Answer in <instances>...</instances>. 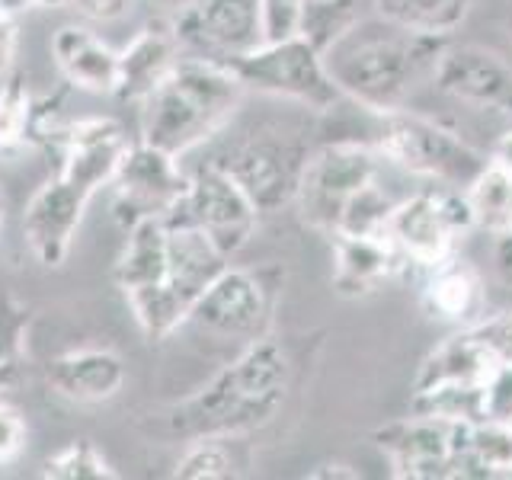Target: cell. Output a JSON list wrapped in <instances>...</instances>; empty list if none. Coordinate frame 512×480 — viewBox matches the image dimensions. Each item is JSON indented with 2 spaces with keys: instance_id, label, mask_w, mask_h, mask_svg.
<instances>
[{
  "instance_id": "obj_1",
  "label": "cell",
  "mask_w": 512,
  "mask_h": 480,
  "mask_svg": "<svg viewBox=\"0 0 512 480\" xmlns=\"http://www.w3.org/2000/svg\"><path fill=\"white\" fill-rule=\"evenodd\" d=\"M295 378V362L285 340L260 336L237 352L221 372L176 404L157 410L148 420L151 436L164 439H208V436H237L263 429L279 416L288 388Z\"/></svg>"
},
{
  "instance_id": "obj_2",
  "label": "cell",
  "mask_w": 512,
  "mask_h": 480,
  "mask_svg": "<svg viewBox=\"0 0 512 480\" xmlns=\"http://www.w3.org/2000/svg\"><path fill=\"white\" fill-rule=\"evenodd\" d=\"M448 39L423 36L384 16H359L327 48V71L346 100L368 112L404 109L416 84L432 77Z\"/></svg>"
},
{
  "instance_id": "obj_3",
  "label": "cell",
  "mask_w": 512,
  "mask_h": 480,
  "mask_svg": "<svg viewBox=\"0 0 512 480\" xmlns=\"http://www.w3.org/2000/svg\"><path fill=\"white\" fill-rule=\"evenodd\" d=\"M247 87L231 64L183 55L141 109L138 141L183 157L231 125Z\"/></svg>"
},
{
  "instance_id": "obj_4",
  "label": "cell",
  "mask_w": 512,
  "mask_h": 480,
  "mask_svg": "<svg viewBox=\"0 0 512 480\" xmlns=\"http://www.w3.org/2000/svg\"><path fill=\"white\" fill-rule=\"evenodd\" d=\"M375 119L378 128L372 148L381 154V160H391L413 176L448 189H464L487 164V157L471 148L458 132L420 116V112H410L407 106L375 112Z\"/></svg>"
},
{
  "instance_id": "obj_5",
  "label": "cell",
  "mask_w": 512,
  "mask_h": 480,
  "mask_svg": "<svg viewBox=\"0 0 512 480\" xmlns=\"http://www.w3.org/2000/svg\"><path fill=\"white\" fill-rule=\"evenodd\" d=\"M311 148L301 132L279 122H266L215 157V164L234 176L260 215H272L295 202L298 180Z\"/></svg>"
},
{
  "instance_id": "obj_6",
  "label": "cell",
  "mask_w": 512,
  "mask_h": 480,
  "mask_svg": "<svg viewBox=\"0 0 512 480\" xmlns=\"http://www.w3.org/2000/svg\"><path fill=\"white\" fill-rule=\"evenodd\" d=\"M231 68L247 90L288 100L311 112H333L346 100L327 71L324 52L304 36L256 45L253 52L231 61Z\"/></svg>"
},
{
  "instance_id": "obj_7",
  "label": "cell",
  "mask_w": 512,
  "mask_h": 480,
  "mask_svg": "<svg viewBox=\"0 0 512 480\" xmlns=\"http://www.w3.org/2000/svg\"><path fill=\"white\" fill-rule=\"evenodd\" d=\"M282 282L285 272L279 266L240 269L228 263L199 295V301L192 304L186 324L199 327L202 333L221 336V340H240L247 346L272 333Z\"/></svg>"
},
{
  "instance_id": "obj_8",
  "label": "cell",
  "mask_w": 512,
  "mask_h": 480,
  "mask_svg": "<svg viewBox=\"0 0 512 480\" xmlns=\"http://www.w3.org/2000/svg\"><path fill=\"white\" fill-rule=\"evenodd\" d=\"M167 244H170V260H167L164 288L135 317L144 340L151 343H164L167 336L180 330L189 320L192 304L199 301V295L212 285L218 272L231 263V256L221 253L202 231L180 221H167Z\"/></svg>"
},
{
  "instance_id": "obj_9",
  "label": "cell",
  "mask_w": 512,
  "mask_h": 480,
  "mask_svg": "<svg viewBox=\"0 0 512 480\" xmlns=\"http://www.w3.org/2000/svg\"><path fill=\"white\" fill-rule=\"evenodd\" d=\"M381 154L372 144L359 141H333L308 154L298 180L295 205L308 228L320 234H333L343 218V208L352 196L378 180Z\"/></svg>"
},
{
  "instance_id": "obj_10",
  "label": "cell",
  "mask_w": 512,
  "mask_h": 480,
  "mask_svg": "<svg viewBox=\"0 0 512 480\" xmlns=\"http://www.w3.org/2000/svg\"><path fill=\"white\" fill-rule=\"evenodd\" d=\"M474 228L461 189H426L394 205L384 234L407 266L429 269L458 253V240Z\"/></svg>"
},
{
  "instance_id": "obj_11",
  "label": "cell",
  "mask_w": 512,
  "mask_h": 480,
  "mask_svg": "<svg viewBox=\"0 0 512 480\" xmlns=\"http://www.w3.org/2000/svg\"><path fill=\"white\" fill-rule=\"evenodd\" d=\"M186 186L189 173L180 167V157L135 138L109 183L112 218L122 231L138 221H167L180 205Z\"/></svg>"
},
{
  "instance_id": "obj_12",
  "label": "cell",
  "mask_w": 512,
  "mask_h": 480,
  "mask_svg": "<svg viewBox=\"0 0 512 480\" xmlns=\"http://www.w3.org/2000/svg\"><path fill=\"white\" fill-rule=\"evenodd\" d=\"M260 218L263 215L256 212L247 192L234 183V176L224 173L215 160H208L205 167L189 173V186L167 221L189 224L212 240L221 253L234 256L250 244Z\"/></svg>"
},
{
  "instance_id": "obj_13",
  "label": "cell",
  "mask_w": 512,
  "mask_h": 480,
  "mask_svg": "<svg viewBox=\"0 0 512 480\" xmlns=\"http://www.w3.org/2000/svg\"><path fill=\"white\" fill-rule=\"evenodd\" d=\"M474 423L442 420V416L410 413L404 420L375 432L378 448L391 458L397 477L413 480H445L464 477V455H468Z\"/></svg>"
},
{
  "instance_id": "obj_14",
  "label": "cell",
  "mask_w": 512,
  "mask_h": 480,
  "mask_svg": "<svg viewBox=\"0 0 512 480\" xmlns=\"http://www.w3.org/2000/svg\"><path fill=\"white\" fill-rule=\"evenodd\" d=\"M186 55L231 64L263 45L260 0H189L173 16Z\"/></svg>"
},
{
  "instance_id": "obj_15",
  "label": "cell",
  "mask_w": 512,
  "mask_h": 480,
  "mask_svg": "<svg viewBox=\"0 0 512 480\" xmlns=\"http://www.w3.org/2000/svg\"><path fill=\"white\" fill-rule=\"evenodd\" d=\"M90 199L93 192L61 170L32 192L23 208V244L36 263L55 269L68 260Z\"/></svg>"
},
{
  "instance_id": "obj_16",
  "label": "cell",
  "mask_w": 512,
  "mask_h": 480,
  "mask_svg": "<svg viewBox=\"0 0 512 480\" xmlns=\"http://www.w3.org/2000/svg\"><path fill=\"white\" fill-rule=\"evenodd\" d=\"M432 87L452 100L512 116V68L484 45H448L432 68Z\"/></svg>"
},
{
  "instance_id": "obj_17",
  "label": "cell",
  "mask_w": 512,
  "mask_h": 480,
  "mask_svg": "<svg viewBox=\"0 0 512 480\" xmlns=\"http://www.w3.org/2000/svg\"><path fill=\"white\" fill-rule=\"evenodd\" d=\"M183 45L176 39V29L170 16H154L151 23H144L128 45L119 48V84L116 100L141 106L148 96L164 84L167 74L180 64Z\"/></svg>"
},
{
  "instance_id": "obj_18",
  "label": "cell",
  "mask_w": 512,
  "mask_h": 480,
  "mask_svg": "<svg viewBox=\"0 0 512 480\" xmlns=\"http://www.w3.org/2000/svg\"><path fill=\"white\" fill-rule=\"evenodd\" d=\"M45 381L55 397L68 404H106L125 384V362L116 349L77 346L45 362Z\"/></svg>"
},
{
  "instance_id": "obj_19",
  "label": "cell",
  "mask_w": 512,
  "mask_h": 480,
  "mask_svg": "<svg viewBox=\"0 0 512 480\" xmlns=\"http://www.w3.org/2000/svg\"><path fill=\"white\" fill-rule=\"evenodd\" d=\"M52 61L68 87L112 96L119 84V48L84 23H64L52 32Z\"/></svg>"
},
{
  "instance_id": "obj_20",
  "label": "cell",
  "mask_w": 512,
  "mask_h": 480,
  "mask_svg": "<svg viewBox=\"0 0 512 480\" xmlns=\"http://www.w3.org/2000/svg\"><path fill=\"white\" fill-rule=\"evenodd\" d=\"M423 272L426 279L420 288V304L429 320L468 330L487 317V285L468 260L455 253Z\"/></svg>"
},
{
  "instance_id": "obj_21",
  "label": "cell",
  "mask_w": 512,
  "mask_h": 480,
  "mask_svg": "<svg viewBox=\"0 0 512 480\" xmlns=\"http://www.w3.org/2000/svg\"><path fill=\"white\" fill-rule=\"evenodd\" d=\"M333 288L343 298H365L388 285L400 269L404 256L388 240V234H333Z\"/></svg>"
},
{
  "instance_id": "obj_22",
  "label": "cell",
  "mask_w": 512,
  "mask_h": 480,
  "mask_svg": "<svg viewBox=\"0 0 512 480\" xmlns=\"http://www.w3.org/2000/svg\"><path fill=\"white\" fill-rule=\"evenodd\" d=\"M496 362L490 352L477 343L471 330H458L448 340H442L429 352L420 365V375L413 381V391L439 388V384H471V388H484L493 375Z\"/></svg>"
},
{
  "instance_id": "obj_23",
  "label": "cell",
  "mask_w": 512,
  "mask_h": 480,
  "mask_svg": "<svg viewBox=\"0 0 512 480\" xmlns=\"http://www.w3.org/2000/svg\"><path fill=\"white\" fill-rule=\"evenodd\" d=\"M375 13L423 36L452 39V32L468 20L474 0H375Z\"/></svg>"
},
{
  "instance_id": "obj_24",
  "label": "cell",
  "mask_w": 512,
  "mask_h": 480,
  "mask_svg": "<svg viewBox=\"0 0 512 480\" xmlns=\"http://www.w3.org/2000/svg\"><path fill=\"white\" fill-rule=\"evenodd\" d=\"M464 202L471 208L474 228L487 234H503L512 228V173L503 170L500 164H493L487 157V164L480 167L474 180L461 189Z\"/></svg>"
},
{
  "instance_id": "obj_25",
  "label": "cell",
  "mask_w": 512,
  "mask_h": 480,
  "mask_svg": "<svg viewBox=\"0 0 512 480\" xmlns=\"http://www.w3.org/2000/svg\"><path fill=\"white\" fill-rule=\"evenodd\" d=\"M237 436H208L186 442L173 464L176 480H231L240 477V458L234 452Z\"/></svg>"
},
{
  "instance_id": "obj_26",
  "label": "cell",
  "mask_w": 512,
  "mask_h": 480,
  "mask_svg": "<svg viewBox=\"0 0 512 480\" xmlns=\"http://www.w3.org/2000/svg\"><path fill=\"white\" fill-rule=\"evenodd\" d=\"M464 477H512V426L490 420L471 426Z\"/></svg>"
},
{
  "instance_id": "obj_27",
  "label": "cell",
  "mask_w": 512,
  "mask_h": 480,
  "mask_svg": "<svg viewBox=\"0 0 512 480\" xmlns=\"http://www.w3.org/2000/svg\"><path fill=\"white\" fill-rule=\"evenodd\" d=\"M32 119H36V100L29 80L10 71L0 80V151L32 144Z\"/></svg>"
},
{
  "instance_id": "obj_28",
  "label": "cell",
  "mask_w": 512,
  "mask_h": 480,
  "mask_svg": "<svg viewBox=\"0 0 512 480\" xmlns=\"http://www.w3.org/2000/svg\"><path fill=\"white\" fill-rule=\"evenodd\" d=\"M45 480H119L112 461L90 439H71L42 461Z\"/></svg>"
},
{
  "instance_id": "obj_29",
  "label": "cell",
  "mask_w": 512,
  "mask_h": 480,
  "mask_svg": "<svg viewBox=\"0 0 512 480\" xmlns=\"http://www.w3.org/2000/svg\"><path fill=\"white\" fill-rule=\"evenodd\" d=\"M365 0H304V16H301V36L311 39L320 52L346 32L352 23L362 16ZM375 4V0H372Z\"/></svg>"
},
{
  "instance_id": "obj_30",
  "label": "cell",
  "mask_w": 512,
  "mask_h": 480,
  "mask_svg": "<svg viewBox=\"0 0 512 480\" xmlns=\"http://www.w3.org/2000/svg\"><path fill=\"white\" fill-rule=\"evenodd\" d=\"M32 311L13 295H0V391L16 378L26 356Z\"/></svg>"
},
{
  "instance_id": "obj_31",
  "label": "cell",
  "mask_w": 512,
  "mask_h": 480,
  "mask_svg": "<svg viewBox=\"0 0 512 480\" xmlns=\"http://www.w3.org/2000/svg\"><path fill=\"white\" fill-rule=\"evenodd\" d=\"M304 0H260L263 42H282L301 36Z\"/></svg>"
},
{
  "instance_id": "obj_32",
  "label": "cell",
  "mask_w": 512,
  "mask_h": 480,
  "mask_svg": "<svg viewBox=\"0 0 512 480\" xmlns=\"http://www.w3.org/2000/svg\"><path fill=\"white\" fill-rule=\"evenodd\" d=\"M468 330L477 336V343L490 352V359L496 365H512V311L477 320Z\"/></svg>"
},
{
  "instance_id": "obj_33",
  "label": "cell",
  "mask_w": 512,
  "mask_h": 480,
  "mask_svg": "<svg viewBox=\"0 0 512 480\" xmlns=\"http://www.w3.org/2000/svg\"><path fill=\"white\" fill-rule=\"evenodd\" d=\"M484 420L512 426V365H496L484 384Z\"/></svg>"
},
{
  "instance_id": "obj_34",
  "label": "cell",
  "mask_w": 512,
  "mask_h": 480,
  "mask_svg": "<svg viewBox=\"0 0 512 480\" xmlns=\"http://www.w3.org/2000/svg\"><path fill=\"white\" fill-rule=\"evenodd\" d=\"M23 448H26V420L20 416V410L10 407L0 397V468L20 458Z\"/></svg>"
},
{
  "instance_id": "obj_35",
  "label": "cell",
  "mask_w": 512,
  "mask_h": 480,
  "mask_svg": "<svg viewBox=\"0 0 512 480\" xmlns=\"http://www.w3.org/2000/svg\"><path fill=\"white\" fill-rule=\"evenodd\" d=\"M68 7L90 23H119L122 16L132 13L135 0H68Z\"/></svg>"
},
{
  "instance_id": "obj_36",
  "label": "cell",
  "mask_w": 512,
  "mask_h": 480,
  "mask_svg": "<svg viewBox=\"0 0 512 480\" xmlns=\"http://www.w3.org/2000/svg\"><path fill=\"white\" fill-rule=\"evenodd\" d=\"M16 48H20V26H16V16L0 13V80L13 71Z\"/></svg>"
},
{
  "instance_id": "obj_37",
  "label": "cell",
  "mask_w": 512,
  "mask_h": 480,
  "mask_svg": "<svg viewBox=\"0 0 512 480\" xmlns=\"http://www.w3.org/2000/svg\"><path fill=\"white\" fill-rule=\"evenodd\" d=\"M493 272L506 288H512V228L496 234L493 244Z\"/></svg>"
},
{
  "instance_id": "obj_38",
  "label": "cell",
  "mask_w": 512,
  "mask_h": 480,
  "mask_svg": "<svg viewBox=\"0 0 512 480\" xmlns=\"http://www.w3.org/2000/svg\"><path fill=\"white\" fill-rule=\"evenodd\" d=\"M58 7H68V0H0V13H10V16L36 13V10H58Z\"/></svg>"
},
{
  "instance_id": "obj_39",
  "label": "cell",
  "mask_w": 512,
  "mask_h": 480,
  "mask_svg": "<svg viewBox=\"0 0 512 480\" xmlns=\"http://www.w3.org/2000/svg\"><path fill=\"white\" fill-rule=\"evenodd\" d=\"M490 160L512 173V128H509V132H503L500 138H496L493 151H490Z\"/></svg>"
},
{
  "instance_id": "obj_40",
  "label": "cell",
  "mask_w": 512,
  "mask_h": 480,
  "mask_svg": "<svg viewBox=\"0 0 512 480\" xmlns=\"http://www.w3.org/2000/svg\"><path fill=\"white\" fill-rule=\"evenodd\" d=\"M154 4H160V7H167V13L164 16H173L176 10H183L189 0H154Z\"/></svg>"
},
{
  "instance_id": "obj_41",
  "label": "cell",
  "mask_w": 512,
  "mask_h": 480,
  "mask_svg": "<svg viewBox=\"0 0 512 480\" xmlns=\"http://www.w3.org/2000/svg\"><path fill=\"white\" fill-rule=\"evenodd\" d=\"M4 221H7V192L0 186V234H4Z\"/></svg>"
}]
</instances>
